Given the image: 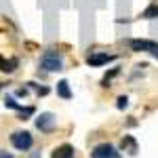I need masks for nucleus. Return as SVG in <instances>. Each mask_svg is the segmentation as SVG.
Here are the masks:
<instances>
[{"label":"nucleus","mask_w":158,"mask_h":158,"mask_svg":"<svg viewBox=\"0 0 158 158\" xmlns=\"http://www.w3.org/2000/svg\"><path fill=\"white\" fill-rule=\"evenodd\" d=\"M129 47L137 53H152L158 59V42H154V40H131Z\"/></svg>","instance_id":"3"},{"label":"nucleus","mask_w":158,"mask_h":158,"mask_svg":"<svg viewBox=\"0 0 158 158\" xmlns=\"http://www.w3.org/2000/svg\"><path fill=\"white\" fill-rule=\"evenodd\" d=\"M17 70V59H4L2 55H0V72H6L11 74Z\"/></svg>","instance_id":"8"},{"label":"nucleus","mask_w":158,"mask_h":158,"mask_svg":"<svg viewBox=\"0 0 158 158\" xmlns=\"http://www.w3.org/2000/svg\"><path fill=\"white\" fill-rule=\"evenodd\" d=\"M11 143H13V148H15V150L25 152V150H30V148H32L34 137H32V133H30V131H15V133L11 135Z\"/></svg>","instance_id":"1"},{"label":"nucleus","mask_w":158,"mask_h":158,"mask_svg":"<svg viewBox=\"0 0 158 158\" xmlns=\"http://www.w3.org/2000/svg\"><path fill=\"white\" fill-rule=\"evenodd\" d=\"M141 17H143V19H156L158 17V4H150L146 11L141 13Z\"/></svg>","instance_id":"11"},{"label":"nucleus","mask_w":158,"mask_h":158,"mask_svg":"<svg viewBox=\"0 0 158 158\" xmlns=\"http://www.w3.org/2000/svg\"><path fill=\"white\" fill-rule=\"evenodd\" d=\"M36 127L42 131V133H51L53 129H55V116L51 114V112H44V114H40L36 120Z\"/></svg>","instance_id":"5"},{"label":"nucleus","mask_w":158,"mask_h":158,"mask_svg":"<svg viewBox=\"0 0 158 158\" xmlns=\"http://www.w3.org/2000/svg\"><path fill=\"white\" fill-rule=\"evenodd\" d=\"M40 65H42V70H47V72H59L61 68H63V61H61V57L55 53V51L51 49V51H47V53L42 55Z\"/></svg>","instance_id":"2"},{"label":"nucleus","mask_w":158,"mask_h":158,"mask_svg":"<svg viewBox=\"0 0 158 158\" xmlns=\"http://www.w3.org/2000/svg\"><path fill=\"white\" fill-rule=\"evenodd\" d=\"M93 158H120V152L112 143H99L93 150Z\"/></svg>","instance_id":"4"},{"label":"nucleus","mask_w":158,"mask_h":158,"mask_svg":"<svg viewBox=\"0 0 158 158\" xmlns=\"http://www.w3.org/2000/svg\"><path fill=\"white\" fill-rule=\"evenodd\" d=\"M127 106H129V99H127V97H118V103H116V108H118V110H124Z\"/></svg>","instance_id":"14"},{"label":"nucleus","mask_w":158,"mask_h":158,"mask_svg":"<svg viewBox=\"0 0 158 158\" xmlns=\"http://www.w3.org/2000/svg\"><path fill=\"white\" fill-rule=\"evenodd\" d=\"M51 158H76V154H74V148L70 146V143H63V146L53 150Z\"/></svg>","instance_id":"6"},{"label":"nucleus","mask_w":158,"mask_h":158,"mask_svg":"<svg viewBox=\"0 0 158 158\" xmlns=\"http://www.w3.org/2000/svg\"><path fill=\"white\" fill-rule=\"evenodd\" d=\"M114 59V55H89V59H86V63L91 65V68H97V65H103V63H108V61Z\"/></svg>","instance_id":"7"},{"label":"nucleus","mask_w":158,"mask_h":158,"mask_svg":"<svg viewBox=\"0 0 158 158\" xmlns=\"http://www.w3.org/2000/svg\"><path fill=\"white\" fill-rule=\"evenodd\" d=\"M57 95H59L61 99H72V91H70L68 80H59V82H57Z\"/></svg>","instance_id":"9"},{"label":"nucleus","mask_w":158,"mask_h":158,"mask_svg":"<svg viewBox=\"0 0 158 158\" xmlns=\"http://www.w3.org/2000/svg\"><path fill=\"white\" fill-rule=\"evenodd\" d=\"M0 158H13V154H9V152H0Z\"/></svg>","instance_id":"17"},{"label":"nucleus","mask_w":158,"mask_h":158,"mask_svg":"<svg viewBox=\"0 0 158 158\" xmlns=\"http://www.w3.org/2000/svg\"><path fill=\"white\" fill-rule=\"evenodd\" d=\"M4 106H6V108H13V110H19L17 101H15L13 97H6V99H4Z\"/></svg>","instance_id":"13"},{"label":"nucleus","mask_w":158,"mask_h":158,"mask_svg":"<svg viewBox=\"0 0 158 158\" xmlns=\"http://www.w3.org/2000/svg\"><path fill=\"white\" fill-rule=\"evenodd\" d=\"M122 150H129L131 154H137V143H135V139L131 135H127V137L122 139Z\"/></svg>","instance_id":"10"},{"label":"nucleus","mask_w":158,"mask_h":158,"mask_svg":"<svg viewBox=\"0 0 158 158\" xmlns=\"http://www.w3.org/2000/svg\"><path fill=\"white\" fill-rule=\"evenodd\" d=\"M17 95H19V97H25V95H27V89H17Z\"/></svg>","instance_id":"16"},{"label":"nucleus","mask_w":158,"mask_h":158,"mask_svg":"<svg viewBox=\"0 0 158 158\" xmlns=\"http://www.w3.org/2000/svg\"><path fill=\"white\" fill-rule=\"evenodd\" d=\"M32 85H34V82H32ZM34 86H36V85H34ZM36 93H38V95H47L49 89H47V86H36Z\"/></svg>","instance_id":"15"},{"label":"nucleus","mask_w":158,"mask_h":158,"mask_svg":"<svg viewBox=\"0 0 158 158\" xmlns=\"http://www.w3.org/2000/svg\"><path fill=\"white\" fill-rule=\"evenodd\" d=\"M34 114V108L30 106V108H19V120H27V116H32Z\"/></svg>","instance_id":"12"}]
</instances>
